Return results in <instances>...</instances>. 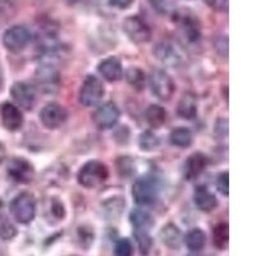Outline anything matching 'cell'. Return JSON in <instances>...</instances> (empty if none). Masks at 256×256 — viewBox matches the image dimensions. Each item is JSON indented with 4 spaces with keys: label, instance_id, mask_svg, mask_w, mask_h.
Here are the masks:
<instances>
[{
    "label": "cell",
    "instance_id": "cell-21",
    "mask_svg": "<svg viewBox=\"0 0 256 256\" xmlns=\"http://www.w3.org/2000/svg\"><path fill=\"white\" fill-rule=\"evenodd\" d=\"M184 241L186 244V248L192 252H198L205 248L206 244V236L204 230L201 228H192L187 232L186 236L184 237Z\"/></svg>",
    "mask_w": 256,
    "mask_h": 256
},
{
    "label": "cell",
    "instance_id": "cell-18",
    "mask_svg": "<svg viewBox=\"0 0 256 256\" xmlns=\"http://www.w3.org/2000/svg\"><path fill=\"white\" fill-rule=\"evenodd\" d=\"M98 70L109 82L120 81L123 76L122 64H120V59L114 58V56H109V58L100 62Z\"/></svg>",
    "mask_w": 256,
    "mask_h": 256
},
{
    "label": "cell",
    "instance_id": "cell-6",
    "mask_svg": "<svg viewBox=\"0 0 256 256\" xmlns=\"http://www.w3.org/2000/svg\"><path fill=\"white\" fill-rule=\"evenodd\" d=\"M148 86L152 92L160 100H169L174 94L176 86L172 77L164 70L155 68L148 74Z\"/></svg>",
    "mask_w": 256,
    "mask_h": 256
},
{
    "label": "cell",
    "instance_id": "cell-4",
    "mask_svg": "<svg viewBox=\"0 0 256 256\" xmlns=\"http://www.w3.org/2000/svg\"><path fill=\"white\" fill-rule=\"evenodd\" d=\"M10 212L13 218L20 224L31 223L36 216L35 198L28 192H22L16 196L10 202Z\"/></svg>",
    "mask_w": 256,
    "mask_h": 256
},
{
    "label": "cell",
    "instance_id": "cell-23",
    "mask_svg": "<svg viewBox=\"0 0 256 256\" xmlns=\"http://www.w3.org/2000/svg\"><path fill=\"white\" fill-rule=\"evenodd\" d=\"M130 222L136 230H148L154 224L152 216L148 212H146L145 210L141 209H134L130 212Z\"/></svg>",
    "mask_w": 256,
    "mask_h": 256
},
{
    "label": "cell",
    "instance_id": "cell-24",
    "mask_svg": "<svg viewBox=\"0 0 256 256\" xmlns=\"http://www.w3.org/2000/svg\"><path fill=\"white\" fill-rule=\"evenodd\" d=\"M169 142L177 148H188L192 144V134L188 128L178 127L169 134Z\"/></svg>",
    "mask_w": 256,
    "mask_h": 256
},
{
    "label": "cell",
    "instance_id": "cell-15",
    "mask_svg": "<svg viewBox=\"0 0 256 256\" xmlns=\"http://www.w3.org/2000/svg\"><path fill=\"white\" fill-rule=\"evenodd\" d=\"M155 58L160 62L162 64L166 66V67H178L180 64V56L178 50L173 46V44L168 42V41H162L155 45L154 50Z\"/></svg>",
    "mask_w": 256,
    "mask_h": 256
},
{
    "label": "cell",
    "instance_id": "cell-13",
    "mask_svg": "<svg viewBox=\"0 0 256 256\" xmlns=\"http://www.w3.org/2000/svg\"><path fill=\"white\" fill-rule=\"evenodd\" d=\"M8 176L18 184H28L34 177V166L24 158H16L6 166Z\"/></svg>",
    "mask_w": 256,
    "mask_h": 256
},
{
    "label": "cell",
    "instance_id": "cell-8",
    "mask_svg": "<svg viewBox=\"0 0 256 256\" xmlns=\"http://www.w3.org/2000/svg\"><path fill=\"white\" fill-rule=\"evenodd\" d=\"M32 40V34L26 26H16L9 27L3 34V45L6 50L13 52H18L24 50L30 41Z\"/></svg>",
    "mask_w": 256,
    "mask_h": 256
},
{
    "label": "cell",
    "instance_id": "cell-34",
    "mask_svg": "<svg viewBox=\"0 0 256 256\" xmlns=\"http://www.w3.org/2000/svg\"><path fill=\"white\" fill-rule=\"evenodd\" d=\"M116 166L120 176H131L134 172V166L131 158H120V160L116 162Z\"/></svg>",
    "mask_w": 256,
    "mask_h": 256
},
{
    "label": "cell",
    "instance_id": "cell-37",
    "mask_svg": "<svg viewBox=\"0 0 256 256\" xmlns=\"http://www.w3.org/2000/svg\"><path fill=\"white\" fill-rule=\"evenodd\" d=\"M134 0H108V4L113 8L120 9V10H126V9L131 8Z\"/></svg>",
    "mask_w": 256,
    "mask_h": 256
},
{
    "label": "cell",
    "instance_id": "cell-30",
    "mask_svg": "<svg viewBox=\"0 0 256 256\" xmlns=\"http://www.w3.org/2000/svg\"><path fill=\"white\" fill-rule=\"evenodd\" d=\"M102 208H104V212L106 216H110V218H116V216H120V212L124 208V200L122 198H108L102 204Z\"/></svg>",
    "mask_w": 256,
    "mask_h": 256
},
{
    "label": "cell",
    "instance_id": "cell-40",
    "mask_svg": "<svg viewBox=\"0 0 256 256\" xmlns=\"http://www.w3.org/2000/svg\"><path fill=\"white\" fill-rule=\"evenodd\" d=\"M190 256H198V255H190Z\"/></svg>",
    "mask_w": 256,
    "mask_h": 256
},
{
    "label": "cell",
    "instance_id": "cell-17",
    "mask_svg": "<svg viewBox=\"0 0 256 256\" xmlns=\"http://www.w3.org/2000/svg\"><path fill=\"white\" fill-rule=\"evenodd\" d=\"M159 238L164 246L170 250H178L184 244V234L173 223L166 224L159 232Z\"/></svg>",
    "mask_w": 256,
    "mask_h": 256
},
{
    "label": "cell",
    "instance_id": "cell-19",
    "mask_svg": "<svg viewBox=\"0 0 256 256\" xmlns=\"http://www.w3.org/2000/svg\"><path fill=\"white\" fill-rule=\"evenodd\" d=\"M194 201H195L198 209L204 212H212L218 205L216 195L205 186L196 187L195 194H194Z\"/></svg>",
    "mask_w": 256,
    "mask_h": 256
},
{
    "label": "cell",
    "instance_id": "cell-10",
    "mask_svg": "<svg viewBox=\"0 0 256 256\" xmlns=\"http://www.w3.org/2000/svg\"><path fill=\"white\" fill-rule=\"evenodd\" d=\"M120 112L116 104L108 102L105 104L100 105L99 108L96 109L92 116V120L95 126L99 130H109L113 128L120 120Z\"/></svg>",
    "mask_w": 256,
    "mask_h": 256
},
{
    "label": "cell",
    "instance_id": "cell-36",
    "mask_svg": "<svg viewBox=\"0 0 256 256\" xmlns=\"http://www.w3.org/2000/svg\"><path fill=\"white\" fill-rule=\"evenodd\" d=\"M52 212L56 219H63L66 216V209H64L63 202L59 201L58 198H54L52 201Z\"/></svg>",
    "mask_w": 256,
    "mask_h": 256
},
{
    "label": "cell",
    "instance_id": "cell-29",
    "mask_svg": "<svg viewBox=\"0 0 256 256\" xmlns=\"http://www.w3.org/2000/svg\"><path fill=\"white\" fill-rule=\"evenodd\" d=\"M138 145L142 152H154L159 148L160 141L156 134L152 131H145L140 134Z\"/></svg>",
    "mask_w": 256,
    "mask_h": 256
},
{
    "label": "cell",
    "instance_id": "cell-22",
    "mask_svg": "<svg viewBox=\"0 0 256 256\" xmlns=\"http://www.w3.org/2000/svg\"><path fill=\"white\" fill-rule=\"evenodd\" d=\"M146 122L152 128H160L166 122V112L158 104L150 105L145 112Z\"/></svg>",
    "mask_w": 256,
    "mask_h": 256
},
{
    "label": "cell",
    "instance_id": "cell-27",
    "mask_svg": "<svg viewBox=\"0 0 256 256\" xmlns=\"http://www.w3.org/2000/svg\"><path fill=\"white\" fill-rule=\"evenodd\" d=\"M134 240L137 242V246H138L141 256H148L152 248V238L150 237L148 230H136V232H134Z\"/></svg>",
    "mask_w": 256,
    "mask_h": 256
},
{
    "label": "cell",
    "instance_id": "cell-2",
    "mask_svg": "<svg viewBox=\"0 0 256 256\" xmlns=\"http://www.w3.org/2000/svg\"><path fill=\"white\" fill-rule=\"evenodd\" d=\"M160 194V184L158 178L152 176H145L138 180L132 186V196L137 205L150 206L155 204Z\"/></svg>",
    "mask_w": 256,
    "mask_h": 256
},
{
    "label": "cell",
    "instance_id": "cell-5",
    "mask_svg": "<svg viewBox=\"0 0 256 256\" xmlns=\"http://www.w3.org/2000/svg\"><path fill=\"white\" fill-rule=\"evenodd\" d=\"M105 90L104 84L99 78L94 74H88L84 77L78 92V100L84 106H95L102 102Z\"/></svg>",
    "mask_w": 256,
    "mask_h": 256
},
{
    "label": "cell",
    "instance_id": "cell-9",
    "mask_svg": "<svg viewBox=\"0 0 256 256\" xmlns=\"http://www.w3.org/2000/svg\"><path fill=\"white\" fill-rule=\"evenodd\" d=\"M36 81L45 92H52L59 86V72L50 60H44L36 70Z\"/></svg>",
    "mask_w": 256,
    "mask_h": 256
},
{
    "label": "cell",
    "instance_id": "cell-3",
    "mask_svg": "<svg viewBox=\"0 0 256 256\" xmlns=\"http://www.w3.org/2000/svg\"><path fill=\"white\" fill-rule=\"evenodd\" d=\"M108 166L99 160H90L88 163H84L77 174L78 184L86 188H95L100 186L108 180Z\"/></svg>",
    "mask_w": 256,
    "mask_h": 256
},
{
    "label": "cell",
    "instance_id": "cell-35",
    "mask_svg": "<svg viewBox=\"0 0 256 256\" xmlns=\"http://www.w3.org/2000/svg\"><path fill=\"white\" fill-rule=\"evenodd\" d=\"M228 178H230L228 172L220 173L216 178V187H218L219 192L224 196H228V194H230V191H228L230 190V180Z\"/></svg>",
    "mask_w": 256,
    "mask_h": 256
},
{
    "label": "cell",
    "instance_id": "cell-32",
    "mask_svg": "<svg viewBox=\"0 0 256 256\" xmlns=\"http://www.w3.org/2000/svg\"><path fill=\"white\" fill-rule=\"evenodd\" d=\"M116 256H134V244L128 238H120L114 246Z\"/></svg>",
    "mask_w": 256,
    "mask_h": 256
},
{
    "label": "cell",
    "instance_id": "cell-38",
    "mask_svg": "<svg viewBox=\"0 0 256 256\" xmlns=\"http://www.w3.org/2000/svg\"><path fill=\"white\" fill-rule=\"evenodd\" d=\"M205 3L212 9H226L227 8V0H204Z\"/></svg>",
    "mask_w": 256,
    "mask_h": 256
},
{
    "label": "cell",
    "instance_id": "cell-25",
    "mask_svg": "<svg viewBox=\"0 0 256 256\" xmlns=\"http://www.w3.org/2000/svg\"><path fill=\"white\" fill-rule=\"evenodd\" d=\"M230 241V227L227 223L216 224L212 230V242L218 250H226Z\"/></svg>",
    "mask_w": 256,
    "mask_h": 256
},
{
    "label": "cell",
    "instance_id": "cell-16",
    "mask_svg": "<svg viewBox=\"0 0 256 256\" xmlns=\"http://www.w3.org/2000/svg\"><path fill=\"white\" fill-rule=\"evenodd\" d=\"M208 166V158L201 152H195L187 158L184 166V176L187 180H192L198 178L204 172Z\"/></svg>",
    "mask_w": 256,
    "mask_h": 256
},
{
    "label": "cell",
    "instance_id": "cell-33",
    "mask_svg": "<svg viewBox=\"0 0 256 256\" xmlns=\"http://www.w3.org/2000/svg\"><path fill=\"white\" fill-rule=\"evenodd\" d=\"M78 240L81 242V246L84 248H88L94 244V230L91 228L82 227L78 228Z\"/></svg>",
    "mask_w": 256,
    "mask_h": 256
},
{
    "label": "cell",
    "instance_id": "cell-26",
    "mask_svg": "<svg viewBox=\"0 0 256 256\" xmlns=\"http://www.w3.org/2000/svg\"><path fill=\"white\" fill-rule=\"evenodd\" d=\"M145 73L138 67L128 68L127 72H126V81L136 91L144 90V88H145Z\"/></svg>",
    "mask_w": 256,
    "mask_h": 256
},
{
    "label": "cell",
    "instance_id": "cell-39",
    "mask_svg": "<svg viewBox=\"0 0 256 256\" xmlns=\"http://www.w3.org/2000/svg\"><path fill=\"white\" fill-rule=\"evenodd\" d=\"M4 84V76H3V70H2V66H0V90L3 88Z\"/></svg>",
    "mask_w": 256,
    "mask_h": 256
},
{
    "label": "cell",
    "instance_id": "cell-20",
    "mask_svg": "<svg viewBox=\"0 0 256 256\" xmlns=\"http://www.w3.org/2000/svg\"><path fill=\"white\" fill-rule=\"evenodd\" d=\"M177 113L180 118L191 120L198 116V102L194 94L186 92L182 95L177 106Z\"/></svg>",
    "mask_w": 256,
    "mask_h": 256
},
{
    "label": "cell",
    "instance_id": "cell-12",
    "mask_svg": "<svg viewBox=\"0 0 256 256\" xmlns=\"http://www.w3.org/2000/svg\"><path fill=\"white\" fill-rule=\"evenodd\" d=\"M10 96L20 108L31 110L36 102V92L26 82H16L10 88Z\"/></svg>",
    "mask_w": 256,
    "mask_h": 256
},
{
    "label": "cell",
    "instance_id": "cell-7",
    "mask_svg": "<svg viewBox=\"0 0 256 256\" xmlns=\"http://www.w3.org/2000/svg\"><path fill=\"white\" fill-rule=\"evenodd\" d=\"M122 28L127 38L134 44H145L152 38V30L138 16H130L126 18L123 20Z\"/></svg>",
    "mask_w": 256,
    "mask_h": 256
},
{
    "label": "cell",
    "instance_id": "cell-14",
    "mask_svg": "<svg viewBox=\"0 0 256 256\" xmlns=\"http://www.w3.org/2000/svg\"><path fill=\"white\" fill-rule=\"evenodd\" d=\"M0 118L2 123L8 131H18L24 126V116L22 112L12 102H4L0 106Z\"/></svg>",
    "mask_w": 256,
    "mask_h": 256
},
{
    "label": "cell",
    "instance_id": "cell-1",
    "mask_svg": "<svg viewBox=\"0 0 256 256\" xmlns=\"http://www.w3.org/2000/svg\"><path fill=\"white\" fill-rule=\"evenodd\" d=\"M172 16L173 22L177 24L184 40L188 44H196L201 38V24L196 14H194L188 9H182V10H174Z\"/></svg>",
    "mask_w": 256,
    "mask_h": 256
},
{
    "label": "cell",
    "instance_id": "cell-11",
    "mask_svg": "<svg viewBox=\"0 0 256 256\" xmlns=\"http://www.w3.org/2000/svg\"><path fill=\"white\" fill-rule=\"evenodd\" d=\"M68 118V112L56 102H49L41 109L40 120L49 130H56L63 124Z\"/></svg>",
    "mask_w": 256,
    "mask_h": 256
},
{
    "label": "cell",
    "instance_id": "cell-28",
    "mask_svg": "<svg viewBox=\"0 0 256 256\" xmlns=\"http://www.w3.org/2000/svg\"><path fill=\"white\" fill-rule=\"evenodd\" d=\"M17 234L18 230L14 227V224L0 212V238L4 241H12L13 238L17 237Z\"/></svg>",
    "mask_w": 256,
    "mask_h": 256
},
{
    "label": "cell",
    "instance_id": "cell-31",
    "mask_svg": "<svg viewBox=\"0 0 256 256\" xmlns=\"http://www.w3.org/2000/svg\"><path fill=\"white\" fill-rule=\"evenodd\" d=\"M148 4L159 14H170L174 12L176 0H148Z\"/></svg>",
    "mask_w": 256,
    "mask_h": 256
}]
</instances>
